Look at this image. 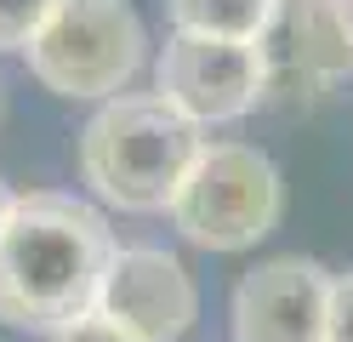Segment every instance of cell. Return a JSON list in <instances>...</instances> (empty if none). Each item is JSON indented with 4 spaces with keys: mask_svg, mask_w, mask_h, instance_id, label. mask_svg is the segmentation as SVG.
<instances>
[{
    "mask_svg": "<svg viewBox=\"0 0 353 342\" xmlns=\"http://www.w3.org/2000/svg\"><path fill=\"white\" fill-rule=\"evenodd\" d=\"M103 211L74 194H17L0 222V325L57 331L97 308L114 263Z\"/></svg>",
    "mask_w": 353,
    "mask_h": 342,
    "instance_id": "1",
    "label": "cell"
},
{
    "mask_svg": "<svg viewBox=\"0 0 353 342\" xmlns=\"http://www.w3.org/2000/svg\"><path fill=\"white\" fill-rule=\"evenodd\" d=\"M205 126L160 91H114L80 131V177L120 211H171Z\"/></svg>",
    "mask_w": 353,
    "mask_h": 342,
    "instance_id": "2",
    "label": "cell"
},
{
    "mask_svg": "<svg viewBox=\"0 0 353 342\" xmlns=\"http://www.w3.org/2000/svg\"><path fill=\"white\" fill-rule=\"evenodd\" d=\"M285 211L279 166L251 143H205L171 200L176 234L205 251H245L268 240Z\"/></svg>",
    "mask_w": 353,
    "mask_h": 342,
    "instance_id": "3",
    "label": "cell"
},
{
    "mask_svg": "<svg viewBox=\"0 0 353 342\" xmlns=\"http://www.w3.org/2000/svg\"><path fill=\"white\" fill-rule=\"evenodd\" d=\"M23 52L29 75L57 97H114L143 68L148 35L125 0H57Z\"/></svg>",
    "mask_w": 353,
    "mask_h": 342,
    "instance_id": "4",
    "label": "cell"
},
{
    "mask_svg": "<svg viewBox=\"0 0 353 342\" xmlns=\"http://www.w3.org/2000/svg\"><path fill=\"white\" fill-rule=\"evenodd\" d=\"M262 103L307 108L353 75V0H274L256 35Z\"/></svg>",
    "mask_w": 353,
    "mask_h": 342,
    "instance_id": "5",
    "label": "cell"
},
{
    "mask_svg": "<svg viewBox=\"0 0 353 342\" xmlns=\"http://www.w3.org/2000/svg\"><path fill=\"white\" fill-rule=\"evenodd\" d=\"M154 80H160V97H171L188 120H200V126L245 120V114L262 103V86H268L256 40L194 35V29H176L165 40L160 63H154Z\"/></svg>",
    "mask_w": 353,
    "mask_h": 342,
    "instance_id": "6",
    "label": "cell"
},
{
    "mask_svg": "<svg viewBox=\"0 0 353 342\" xmlns=\"http://www.w3.org/2000/svg\"><path fill=\"white\" fill-rule=\"evenodd\" d=\"M97 314H108L114 325H125L143 342H183L188 325L200 319V291L171 251L125 245L114 251V263L103 274Z\"/></svg>",
    "mask_w": 353,
    "mask_h": 342,
    "instance_id": "7",
    "label": "cell"
},
{
    "mask_svg": "<svg viewBox=\"0 0 353 342\" xmlns=\"http://www.w3.org/2000/svg\"><path fill=\"white\" fill-rule=\"evenodd\" d=\"M330 268L314 257H274L234 285V342H325Z\"/></svg>",
    "mask_w": 353,
    "mask_h": 342,
    "instance_id": "8",
    "label": "cell"
},
{
    "mask_svg": "<svg viewBox=\"0 0 353 342\" xmlns=\"http://www.w3.org/2000/svg\"><path fill=\"white\" fill-rule=\"evenodd\" d=\"M176 29L194 35H228V40H256L268 23L274 0H165Z\"/></svg>",
    "mask_w": 353,
    "mask_h": 342,
    "instance_id": "9",
    "label": "cell"
},
{
    "mask_svg": "<svg viewBox=\"0 0 353 342\" xmlns=\"http://www.w3.org/2000/svg\"><path fill=\"white\" fill-rule=\"evenodd\" d=\"M57 0H0V52H23Z\"/></svg>",
    "mask_w": 353,
    "mask_h": 342,
    "instance_id": "10",
    "label": "cell"
},
{
    "mask_svg": "<svg viewBox=\"0 0 353 342\" xmlns=\"http://www.w3.org/2000/svg\"><path fill=\"white\" fill-rule=\"evenodd\" d=\"M52 342H143V336H131L125 325H114L108 314H80V319H69V325H57L52 331Z\"/></svg>",
    "mask_w": 353,
    "mask_h": 342,
    "instance_id": "11",
    "label": "cell"
},
{
    "mask_svg": "<svg viewBox=\"0 0 353 342\" xmlns=\"http://www.w3.org/2000/svg\"><path fill=\"white\" fill-rule=\"evenodd\" d=\"M325 342H353V268L330 274V314H325Z\"/></svg>",
    "mask_w": 353,
    "mask_h": 342,
    "instance_id": "12",
    "label": "cell"
},
{
    "mask_svg": "<svg viewBox=\"0 0 353 342\" xmlns=\"http://www.w3.org/2000/svg\"><path fill=\"white\" fill-rule=\"evenodd\" d=\"M12 200H17V194L6 189V177H0V222H6V211H12Z\"/></svg>",
    "mask_w": 353,
    "mask_h": 342,
    "instance_id": "13",
    "label": "cell"
}]
</instances>
